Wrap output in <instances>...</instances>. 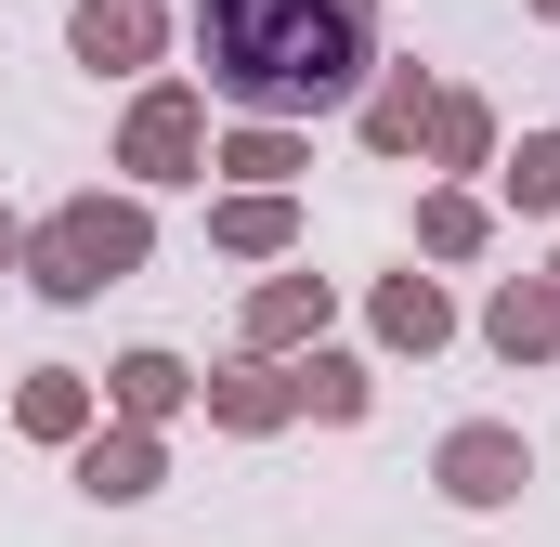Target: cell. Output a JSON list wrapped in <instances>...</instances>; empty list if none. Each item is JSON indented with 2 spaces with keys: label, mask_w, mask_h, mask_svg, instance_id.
I'll list each match as a JSON object with an SVG mask.
<instances>
[{
  "label": "cell",
  "mask_w": 560,
  "mask_h": 547,
  "mask_svg": "<svg viewBox=\"0 0 560 547\" xmlns=\"http://www.w3.org/2000/svg\"><path fill=\"white\" fill-rule=\"evenodd\" d=\"M196 53L235 105H326L365 66V0H209Z\"/></svg>",
  "instance_id": "1"
},
{
  "label": "cell",
  "mask_w": 560,
  "mask_h": 547,
  "mask_svg": "<svg viewBox=\"0 0 560 547\" xmlns=\"http://www.w3.org/2000/svg\"><path fill=\"white\" fill-rule=\"evenodd\" d=\"M456 482L469 496H509V443H456Z\"/></svg>",
  "instance_id": "2"
}]
</instances>
